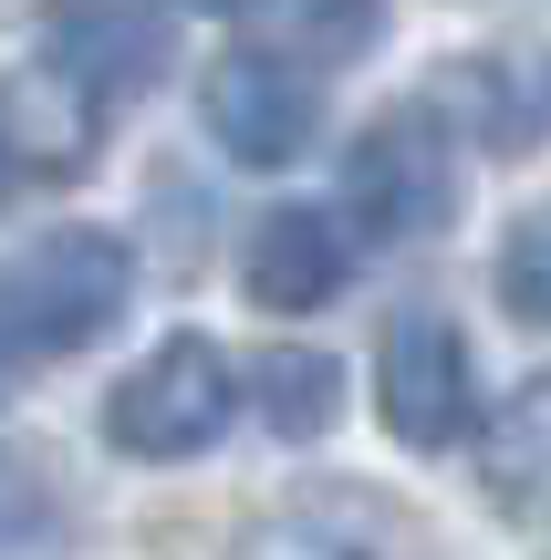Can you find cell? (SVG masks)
<instances>
[{
    "mask_svg": "<svg viewBox=\"0 0 551 560\" xmlns=\"http://www.w3.org/2000/svg\"><path fill=\"white\" fill-rule=\"evenodd\" d=\"M136 301V260L115 229H53L21 260H0V353L42 363V353H83L94 332H115Z\"/></svg>",
    "mask_w": 551,
    "mask_h": 560,
    "instance_id": "6da1fadb",
    "label": "cell"
},
{
    "mask_svg": "<svg viewBox=\"0 0 551 560\" xmlns=\"http://www.w3.org/2000/svg\"><path fill=\"white\" fill-rule=\"evenodd\" d=\"M240 416V374L208 332H167L136 374L104 395V436L115 457H146V467H177V457H208Z\"/></svg>",
    "mask_w": 551,
    "mask_h": 560,
    "instance_id": "7a4b0ae2",
    "label": "cell"
},
{
    "mask_svg": "<svg viewBox=\"0 0 551 560\" xmlns=\"http://www.w3.org/2000/svg\"><path fill=\"white\" fill-rule=\"evenodd\" d=\"M344 208L375 240H427L458 219V145L437 104H395L375 136H354L344 156Z\"/></svg>",
    "mask_w": 551,
    "mask_h": 560,
    "instance_id": "3957f363",
    "label": "cell"
},
{
    "mask_svg": "<svg viewBox=\"0 0 551 560\" xmlns=\"http://www.w3.org/2000/svg\"><path fill=\"white\" fill-rule=\"evenodd\" d=\"M375 405H386V425L416 446V457H437V446H458L479 425V384H469V342H458V322L437 312H406L386 342H375Z\"/></svg>",
    "mask_w": 551,
    "mask_h": 560,
    "instance_id": "277c9868",
    "label": "cell"
},
{
    "mask_svg": "<svg viewBox=\"0 0 551 560\" xmlns=\"http://www.w3.org/2000/svg\"><path fill=\"white\" fill-rule=\"evenodd\" d=\"M208 136L229 145L240 166H291L312 145V125H323V94H312V73L291 52H261V42H240V52L208 62Z\"/></svg>",
    "mask_w": 551,
    "mask_h": 560,
    "instance_id": "5b68a950",
    "label": "cell"
},
{
    "mask_svg": "<svg viewBox=\"0 0 551 560\" xmlns=\"http://www.w3.org/2000/svg\"><path fill=\"white\" fill-rule=\"evenodd\" d=\"M437 115L469 125L490 156H531L551 136V42H490L437 73Z\"/></svg>",
    "mask_w": 551,
    "mask_h": 560,
    "instance_id": "8992f818",
    "label": "cell"
},
{
    "mask_svg": "<svg viewBox=\"0 0 551 560\" xmlns=\"http://www.w3.org/2000/svg\"><path fill=\"white\" fill-rule=\"evenodd\" d=\"M42 32H53V62L73 83H94V94H146L167 73V52H177L167 11H146V0H53Z\"/></svg>",
    "mask_w": 551,
    "mask_h": 560,
    "instance_id": "52a82bcc",
    "label": "cell"
},
{
    "mask_svg": "<svg viewBox=\"0 0 551 560\" xmlns=\"http://www.w3.org/2000/svg\"><path fill=\"white\" fill-rule=\"evenodd\" d=\"M0 145H11V166H32V177H73L104 145V94L73 83L53 52L21 62V73L0 83Z\"/></svg>",
    "mask_w": 551,
    "mask_h": 560,
    "instance_id": "ba28073f",
    "label": "cell"
},
{
    "mask_svg": "<svg viewBox=\"0 0 551 560\" xmlns=\"http://www.w3.org/2000/svg\"><path fill=\"white\" fill-rule=\"evenodd\" d=\"M354 280V240L323 219V208H271L240 249V291L261 312H323L333 291Z\"/></svg>",
    "mask_w": 551,
    "mask_h": 560,
    "instance_id": "9c48e42d",
    "label": "cell"
},
{
    "mask_svg": "<svg viewBox=\"0 0 551 560\" xmlns=\"http://www.w3.org/2000/svg\"><path fill=\"white\" fill-rule=\"evenodd\" d=\"M479 488L510 520H551V374H531L490 425H479Z\"/></svg>",
    "mask_w": 551,
    "mask_h": 560,
    "instance_id": "30bf717a",
    "label": "cell"
},
{
    "mask_svg": "<svg viewBox=\"0 0 551 560\" xmlns=\"http://www.w3.org/2000/svg\"><path fill=\"white\" fill-rule=\"evenodd\" d=\"M250 395H261L271 436H323L333 405H344V363H333L323 342H271L261 374H250Z\"/></svg>",
    "mask_w": 551,
    "mask_h": 560,
    "instance_id": "8fae6325",
    "label": "cell"
},
{
    "mask_svg": "<svg viewBox=\"0 0 551 560\" xmlns=\"http://www.w3.org/2000/svg\"><path fill=\"white\" fill-rule=\"evenodd\" d=\"M0 560H73V509H62L53 467L0 446Z\"/></svg>",
    "mask_w": 551,
    "mask_h": 560,
    "instance_id": "7c38bea8",
    "label": "cell"
},
{
    "mask_svg": "<svg viewBox=\"0 0 551 560\" xmlns=\"http://www.w3.org/2000/svg\"><path fill=\"white\" fill-rule=\"evenodd\" d=\"M500 312L531 322V332H551V198L520 208L510 240H500Z\"/></svg>",
    "mask_w": 551,
    "mask_h": 560,
    "instance_id": "4fadbf2b",
    "label": "cell"
},
{
    "mask_svg": "<svg viewBox=\"0 0 551 560\" xmlns=\"http://www.w3.org/2000/svg\"><path fill=\"white\" fill-rule=\"evenodd\" d=\"M282 11H291V42H302L312 62H344V52H365V42L386 32L375 0H282Z\"/></svg>",
    "mask_w": 551,
    "mask_h": 560,
    "instance_id": "5bb4252c",
    "label": "cell"
},
{
    "mask_svg": "<svg viewBox=\"0 0 551 560\" xmlns=\"http://www.w3.org/2000/svg\"><path fill=\"white\" fill-rule=\"evenodd\" d=\"M282 550H291V560H375V550H354L344 529H302V540L282 529Z\"/></svg>",
    "mask_w": 551,
    "mask_h": 560,
    "instance_id": "9a60e30c",
    "label": "cell"
},
{
    "mask_svg": "<svg viewBox=\"0 0 551 560\" xmlns=\"http://www.w3.org/2000/svg\"><path fill=\"white\" fill-rule=\"evenodd\" d=\"M11 187H21V166H11V145H0V208H11Z\"/></svg>",
    "mask_w": 551,
    "mask_h": 560,
    "instance_id": "2e32d148",
    "label": "cell"
},
{
    "mask_svg": "<svg viewBox=\"0 0 551 560\" xmlns=\"http://www.w3.org/2000/svg\"><path fill=\"white\" fill-rule=\"evenodd\" d=\"M187 11H240V0H187Z\"/></svg>",
    "mask_w": 551,
    "mask_h": 560,
    "instance_id": "e0dca14e",
    "label": "cell"
}]
</instances>
